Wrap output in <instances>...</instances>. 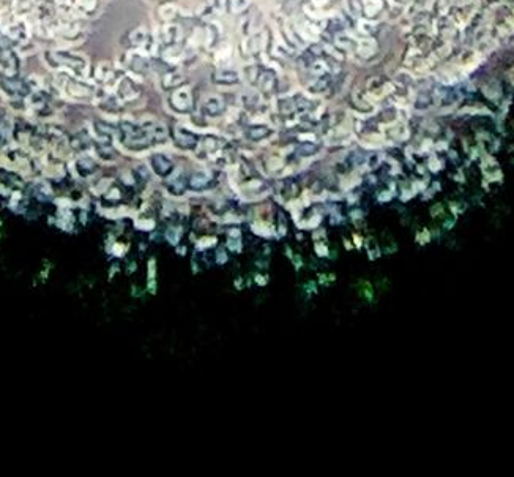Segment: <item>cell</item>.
<instances>
[{"label":"cell","instance_id":"8","mask_svg":"<svg viewBox=\"0 0 514 477\" xmlns=\"http://www.w3.org/2000/svg\"><path fill=\"white\" fill-rule=\"evenodd\" d=\"M216 76H218V78H216V81L218 82H221V84H234V82H237L238 81V76H237V73L235 71H220V73H216Z\"/></svg>","mask_w":514,"mask_h":477},{"label":"cell","instance_id":"6","mask_svg":"<svg viewBox=\"0 0 514 477\" xmlns=\"http://www.w3.org/2000/svg\"><path fill=\"white\" fill-rule=\"evenodd\" d=\"M224 109H226V104L220 96H212V98L205 101V112L210 117H218L224 112Z\"/></svg>","mask_w":514,"mask_h":477},{"label":"cell","instance_id":"3","mask_svg":"<svg viewBox=\"0 0 514 477\" xmlns=\"http://www.w3.org/2000/svg\"><path fill=\"white\" fill-rule=\"evenodd\" d=\"M174 141H176V144L182 149H194L196 144H198V136L188 132L187 128L177 127L174 130Z\"/></svg>","mask_w":514,"mask_h":477},{"label":"cell","instance_id":"2","mask_svg":"<svg viewBox=\"0 0 514 477\" xmlns=\"http://www.w3.org/2000/svg\"><path fill=\"white\" fill-rule=\"evenodd\" d=\"M170 104L176 107L179 112L190 111L191 109V92H190V89L183 87V89H179V90L174 92L170 96Z\"/></svg>","mask_w":514,"mask_h":477},{"label":"cell","instance_id":"5","mask_svg":"<svg viewBox=\"0 0 514 477\" xmlns=\"http://www.w3.org/2000/svg\"><path fill=\"white\" fill-rule=\"evenodd\" d=\"M210 183V176L204 171H198L188 179V187L194 191H199L207 188V185Z\"/></svg>","mask_w":514,"mask_h":477},{"label":"cell","instance_id":"4","mask_svg":"<svg viewBox=\"0 0 514 477\" xmlns=\"http://www.w3.org/2000/svg\"><path fill=\"white\" fill-rule=\"evenodd\" d=\"M151 168H153V171H155L158 176L167 177L172 172V169H174V163L166 155L156 154V155L151 157Z\"/></svg>","mask_w":514,"mask_h":477},{"label":"cell","instance_id":"10","mask_svg":"<svg viewBox=\"0 0 514 477\" xmlns=\"http://www.w3.org/2000/svg\"><path fill=\"white\" fill-rule=\"evenodd\" d=\"M187 187H188V183L185 182V180H182V177H177L176 180L169 183V191L172 194H182Z\"/></svg>","mask_w":514,"mask_h":477},{"label":"cell","instance_id":"1","mask_svg":"<svg viewBox=\"0 0 514 477\" xmlns=\"http://www.w3.org/2000/svg\"><path fill=\"white\" fill-rule=\"evenodd\" d=\"M120 132H122V141H123V144L128 147V149H133V150H142V149H145L150 146V138L145 132V128H140V127H136V125H131V124H122V128H120Z\"/></svg>","mask_w":514,"mask_h":477},{"label":"cell","instance_id":"9","mask_svg":"<svg viewBox=\"0 0 514 477\" xmlns=\"http://www.w3.org/2000/svg\"><path fill=\"white\" fill-rule=\"evenodd\" d=\"M317 150H319V146L317 144H312V143H303L298 146L297 152L301 155V157H311L314 154H317Z\"/></svg>","mask_w":514,"mask_h":477},{"label":"cell","instance_id":"11","mask_svg":"<svg viewBox=\"0 0 514 477\" xmlns=\"http://www.w3.org/2000/svg\"><path fill=\"white\" fill-rule=\"evenodd\" d=\"M248 5V0H232V10L234 12H242Z\"/></svg>","mask_w":514,"mask_h":477},{"label":"cell","instance_id":"7","mask_svg":"<svg viewBox=\"0 0 514 477\" xmlns=\"http://www.w3.org/2000/svg\"><path fill=\"white\" fill-rule=\"evenodd\" d=\"M268 135H270V128L265 125H254V127H249L246 130V136L251 141H260V139L267 138Z\"/></svg>","mask_w":514,"mask_h":477}]
</instances>
